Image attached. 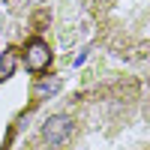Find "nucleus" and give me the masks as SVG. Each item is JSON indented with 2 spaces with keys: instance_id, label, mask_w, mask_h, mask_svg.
<instances>
[{
  "instance_id": "3",
  "label": "nucleus",
  "mask_w": 150,
  "mask_h": 150,
  "mask_svg": "<svg viewBox=\"0 0 150 150\" xmlns=\"http://www.w3.org/2000/svg\"><path fill=\"white\" fill-rule=\"evenodd\" d=\"M57 90H60V81H57V78H42L39 84H36L33 93H36V99H45V96H51V93H57Z\"/></svg>"
},
{
  "instance_id": "4",
  "label": "nucleus",
  "mask_w": 150,
  "mask_h": 150,
  "mask_svg": "<svg viewBox=\"0 0 150 150\" xmlns=\"http://www.w3.org/2000/svg\"><path fill=\"white\" fill-rule=\"evenodd\" d=\"M12 72H15V54H12V51H6L3 57H0V81H3V78H9Z\"/></svg>"
},
{
  "instance_id": "2",
  "label": "nucleus",
  "mask_w": 150,
  "mask_h": 150,
  "mask_svg": "<svg viewBox=\"0 0 150 150\" xmlns=\"http://www.w3.org/2000/svg\"><path fill=\"white\" fill-rule=\"evenodd\" d=\"M24 63H27L30 72H45L48 63H51V48H48L42 39H33L24 48Z\"/></svg>"
},
{
  "instance_id": "1",
  "label": "nucleus",
  "mask_w": 150,
  "mask_h": 150,
  "mask_svg": "<svg viewBox=\"0 0 150 150\" xmlns=\"http://www.w3.org/2000/svg\"><path fill=\"white\" fill-rule=\"evenodd\" d=\"M72 126H75L72 117H66V114H51V117L42 123V141L51 144V147L66 144L69 135H72Z\"/></svg>"
}]
</instances>
